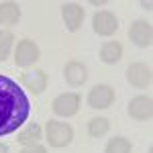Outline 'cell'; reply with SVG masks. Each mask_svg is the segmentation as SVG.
<instances>
[{"mask_svg":"<svg viewBox=\"0 0 153 153\" xmlns=\"http://www.w3.org/2000/svg\"><path fill=\"white\" fill-rule=\"evenodd\" d=\"M43 139V129H41V125H37V123H29L27 127H25L21 133H19V137H16V141L21 143V145H37V143Z\"/></svg>","mask_w":153,"mask_h":153,"instance_id":"15","label":"cell"},{"mask_svg":"<svg viewBox=\"0 0 153 153\" xmlns=\"http://www.w3.org/2000/svg\"><path fill=\"white\" fill-rule=\"evenodd\" d=\"M114 88L112 86H108V84H96L94 88L88 92V98H86V102L90 108H94V110H104V108H110L112 102H114Z\"/></svg>","mask_w":153,"mask_h":153,"instance_id":"5","label":"cell"},{"mask_svg":"<svg viewBox=\"0 0 153 153\" xmlns=\"http://www.w3.org/2000/svg\"><path fill=\"white\" fill-rule=\"evenodd\" d=\"M123 53H125V49H123V43H118V41H106L100 47V59L104 63H118L123 59Z\"/></svg>","mask_w":153,"mask_h":153,"instance_id":"14","label":"cell"},{"mask_svg":"<svg viewBox=\"0 0 153 153\" xmlns=\"http://www.w3.org/2000/svg\"><path fill=\"white\" fill-rule=\"evenodd\" d=\"M12 47H14V33L8 29H2L0 31V61L8 59Z\"/></svg>","mask_w":153,"mask_h":153,"instance_id":"18","label":"cell"},{"mask_svg":"<svg viewBox=\"0 0 153 153\" xmlns=\"http://www.w3.org/2000/svg\"><path fill=\"white\" fill-rule=\"evenodd\" d=\"M141 6H143V8H147V10H149V8H151V2H141Z\"/></svg>","mask_w":153,"mask_h":153,"instance_id":"21","label":"cell"},{"mask_svg":"<svg viewBox=\"0 0 153 153\" xmlns=\"http://www.w3.org/2000/svg\"><path fill=\"white\" fill-rule=\"evenodd\" d=\"M31 102L25 90L8 76L0 74V137L10 135L29 120Z\"/></svg>","mask_w":153,"mask_h":153,"instance_id":"1","label":"cell"},{"mask_svg":"<svg viewBox=\"0 0 153 153\" xmlns=\"http://www.w3.org/2000/svg\"><path fill=\"white\" fill-rule=\"evenodd\" d=\"M21 153H47V149L43 147V145H27V147H23L21 149Z\"/></svg>","mask_w":153,"mask_h":153,"instance_id":"19","label":"cell"},{"mask_svg":"<svg viewBox=\"0 0 153 153\" xmlns=\"http://www.w3.org/2000/svg\"><path fill=\"white\" fill-rule=\"evenodd\" d=\"M133 151V145L127 137H112L108 139L104 147V153H131Z\"/></svg>","mask_w":153,"mask_h":153,"instance_id":"17","label":"cell"},{"mask_svg":"<svg viewBox=\"0 0 153 153\" xmlns=\"http://www.w3.org/2000/svg\"><path fill=\"white\" fill-rule=\"evenodd\" d=\"M8 151H10V147H8L6 143H2V141H0V153H8Z\"/></svg>","mask_w":153,"mask_h":153,"instance_id":"20","label":"cell"},{"mask_svg":"<svg viewBox=\"0 0 153 153\" xmlns=\"http://www.w3.org/2000/svg\"><path fill=\"white\" fill-rule=\"evenodd\" d=\"M80 106H82V96L78 92H63L53 98L51 102V108L57 117H63V118H70L74 114L80 112Z\"/></svg>","mask_w":153,"mask_h":153,"instance_id":"3","label":"cell"},{"mask_svg":"<svg viewBox=\"0 0 153 153\" xmlns=\"http://www.w3.org/2000/svg\"><path fill=\"white\" fill-rule=\"evenodd\" d=\"M127 112L133 120H151L153 117V98L149 94H139L129 100Z\"/></svg>","mask_w":153,"mask_h":153,"instance_id":"7","label":"cell"},{"mask_svg":"<svg viewBox=\"0 0 153 153\" xmlns=\"http://www.w3.org/2000/svg\"><path fill=\"white\" fill-rule=\"evenodd\" d=\"M63 78L70 86L78 88V86L86 84V80H88V68L78 59H70L63 68Z\"/></svg>","mask_w":153,"mask_h":153,"instance_id":"12","label":"cell"},{"mask_svg":"<svg viewBox=\"0 0 153 153\" xmlns=\"http://www.w3.org/2000/svg\"><path fill=\"white\" fill-rule=\"evenodd\" d=\"M41 57V49L33 39H21L14 51V63L19 68H33Z\"/></svg>","mask_w":153,"mask_h":153,"instance_id":"4","label":"cell"},{"mask_svg":"<svg viewBox=\"0 0 153 153\" xmlns=\"http://www.w3.org/2000/svg\"><path fill=\"white\" fill-rule=\"evenodd\" d=\"M21 21V4L19 2H12V0H6V2H0V25L4 27H12Z\"/></svg>","mask_w":153,"mask_h":153,"instance_id":"13","label":"cell"},{"mask_svg":"<svg viewBox=\"0 0 153 153\" xmlns=\"http://www.w3.org/2000/svg\"><path fill=\"white\" fill-rule=\"evenodd\" d=\"M92 29L100 37H112L118 31V19L110 10H98L92 16Z\"/></svg>","mask_w":153,"mask_h":153,"instance_id":"10","label":"cell"},{"mask_svg":"<svg viewBox=\"0 0 153 153\" xmlns=\"http://www.w3.org/2000/svg\"><path fill=\"white\" fill-rule=\"evenodd\" d=\"M21 84L25 88H29L35 96H39L47 88V74L43 70H39V68H31V70L21 74Z\"/></svg>","mask_w":153,"mask_h":153,"instance_id":"11","label":"cell"},{"mask_svg":"<svg viewBox=\"0 0 153 153\" xmlns=\"http://www.w3.org/2000/svg\"><path fill=\"white\" fill-rule=\"evenodd\" d=\"M129 39L137 47H151L153 43V27L145 19H137L129 27Z\"/></svg>","mask_w":153,"mask_h":153,"instance_id":"9","label":"cell"},{"mask_svg":"<svg viewBox=\"0 0 153 153\" xmlns=\"http://www.w3.org/2000/svg\"><path fill=\"white\" fill-rule=\"evenodd\" d=\"M84 16H86V10L82 4H78V2H63L61 4V19H63V25L70 33H76L82 29Z\"/></svg>","mask_w":153,"mask_h":153,"instance_id":"8","label":"cell"},{"mask_svg":"<svg viewBox=\"0 0 153 153\" xmlns=\"http://www.w3.org/2000/svg\"><path fill=\"white\" fill-rule=\"evenodd\" d=\"M45 139L51 147L63 149L74 141V127L61 120H49L45 127Z\"/></svg>","mask_w":153,"mask_h":153,"instance_id":"2","label":"cell"},{"mask_svg":"<svg viewBox=\"0 0 153 153\" xmlns=\"http://www.w3.org/2000/svg\"><path fill=\"white\" fill-rule=\"evenodd\" d=\"M110 131V120L104 117H94L88 120V135L94 137V139H100L104 137L106 133Z\"/></svg>","mask_w":153,"mask_h":153,"instance_id":"16","label":"cell"},{"mask_svg":"<svg viewBox=\"0 0 153 153\" xmlns=\"http://www.w3.org/2000/svg\"><path fill=\"white\" fill-rule=\"evenodd\" d=\"M127 82L133 86V88H149L153 82V71H151V65L143 63V61H135L127 68Z\"/></svg>","mask_w":153,"mask_h":153,"instance_id":"6","label":"cell"}]
</instances>
